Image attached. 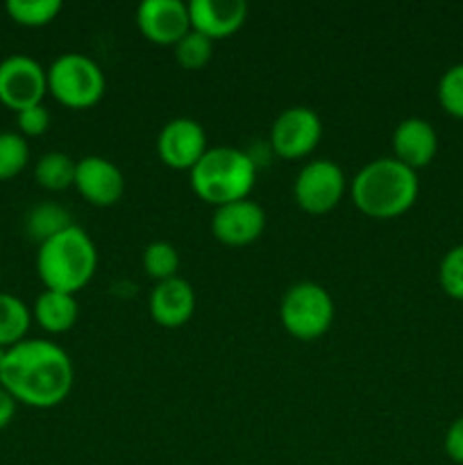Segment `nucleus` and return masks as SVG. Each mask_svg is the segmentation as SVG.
<instances>
[{
  "instance_id": "11",
  "label": "nucleus",
  "mask_w": 463,
  "mask_h": 465,
  "mask_svg": "<svg viewBox=\"0 0 463 465\" xmlns=\"http://www.w3.org/2000/svg\"><path fill=\"white\" fill-rule=\"evenodd\" d=\"M266 212L254 200H236V203L216 207L212 218V232L216 241L230 248H245L254 243L266 230Z\"/></svg>"
},
{
  "instance_id": "25",
  "label": "nucleus",
  "mask_w": 463,
  "mask_h": 465,
  "mask_svg": "<svg viewBox=\"0 0 463 465\" xmlns=\"http://www.w3.org/2000/svg\"><path fill=\"white\" fill-rule=\"evenodd\" d=\"M436 95L445 114L463 121V64H454L440 75Z\"/></svg>"
},
{
  "instance_id": "4",
  "label": "nucleus",
  "mask_w": 463,
  "mask_h": 465,
  "mask_svg": "<svg viewBox=\"0 0 463 465\" xmlns=\"http://www.w3.org/2000/svg\"><path fill=\"white\" fill-rule=\"evenodd\" d=\"M191 189L212 207L250 198L257 182V163L245 150L213 145L189 171Z\"/></svg>"
},
{
  "instance_id": "10",
  "label": "nucleus",
  "mask_w": 463,
  "mask_h": 465,
  "mask_svg": "<svg viewBox=\"0 0 463 465\" xmlns=\"http://www.w3.org/2000/svg\"><path fill=\"white\" fill-rule=\"evenodd\" d=\"M209 150L207 132L195 118L177 116L162 127L157 154L172 171H191Z\"/></svg>"
},
{
  "instance_id": "15",
  "label": "nucleus",
  "mask_w": 463,
  "mask_h": 465,
  "mask_svg": "<svg viewBox=\"0 0 463 465\" xmlns=\"http://www.w3.org/2000/svg\"><path fill=\"white\" fill-rule=\"evenodd\" d=\"M191 30L212 41L236 35L248 21V3L243 0H191Z\"/></svg>"
},
{
  "instance_id": "19",
  "label": "nucleus",
  "mask_w": 463,
  "mask_h": 465,
  "mask_svg": "<svg viewBox=\"0 0 463 465\" xmlns=\"http://www.w3.org/2000/svg\"><path fill=\"white\" fill-rule=\"evenodd\" d=\"M71 212L64 209L57 203H39L27 212L25 216V232L30 239H34L36 243H44V241L53 239L54 234L64 232L66 227H71Z\"/></svg>"
},
{
  "instance_id": "22",
  "label": "nucleus",
  "mask_w": 463,
  "mask_h": 465,
  "mask_svg": "<svg viewBox=\"0 0 463 465\" xmlns=\"http://www.w3.org/2000/svg\"><path fill=\"white\" fill-rule=\"evenodd\" d=\"M143 268L154 282L171 280L177 277L180 271V250L168 241H153L148 248L143 250Z\"/></svg>"
},
{
  "instance_id": "3",
  "label": "nucleus",
  "mask_w": 463,
  "mask_h": 465,
  "mask_svg": "<svg viewBox=\"0 0 463 465\" xmlns=\"http://www.w3.org/2000/svg\"><path fill=\"white\" fill-rule=\"evenodd\" d=\"M98 268V250L84 227H66L44 241L36 250V272L48 291L75 295L84 289Z\"/></svg>"
},
{
  "instance_id": "29",
  "label": "nucleus",
  "mask_w": 463,
  "mask_h": 465,
  "mask_svg": "<svg viewBox=\"0 0 463 465\" xmlns=\"http://www.w3.org/2000/svg\"><path fill=\"white\" fill-rule=\"evenodd\" d=\"M16 400L0 386V430H5L14 420V416H16Z\"/></svg>"
},
{
  "instance_id": "8",
  "label": "nucleus",
  "mask_w": 463,
  "mask_h": 465,
  "mask_svg": "<svg viewBox=\"0 0 463 465\" xmlns=\"http://www.w3.org/2000/svg\"><path fill=\"white\" fill-rule=\"evenodd\" d=\"M48 71L30 54H9L0 62V103L12 112L44 104Z\"/></svg>"
},
{
  "instance_id": "9",
  "label": "nucleus",
  "mask_w": 463,
  "mask_h": 465,
  "mask_svg": "<svg viewBox=\"0 0 463 465\" xmlns=\"http://www.w3.org/2000/svg\"><path fill=\"white\" fill-rule=\"evenodd\" d=\"M322 121L316 109L295 104L284 109L271 127V148L281 159H302L318 148Z\"/></svg>"
},
{
  "instance_id": "20",
  "label": "nucleus",
  "mask_w": 463,
  "mask_h": 465,
  "mask_svg": "<svg viewBox=\"0 0 463 465\" xmlns=\"http://www.w3.org/2000/svg\"><path fill=\"white\" fill-rule=\"evenodd\" d=\"M75 163L66 153L41 154L39 162L34 163V180L41 189L45 191H66L75 182Z\"/></svg>"
},
{
  "instance_id": "6",
  "label": "nucleus",
  "mask_w": 463,
  "mask_h": 465,
  "mask_svg": "<svg viewBox=\"0 0 463 465\" xmlns=\"http://www.w3.org/2000/svg\"><path fill=\"white\" fill-rule=\"evenodd\" d=\"M334 300L318 282H298L289 286L280 302V322L298 341H316L334 322Z\"/></svg>"
},
{
  "instance_id": "5",
  "label": "nucleus",
  "mask_w": 463,
  "mask_h": 465,
  "mask_svg": "<svg viewBox=\"0 0 463 465\" xmlns=\"http://www.w3.org/2000/svg\"><path fill=\"white\" fill-rule=\"evenodd\" d=\"M48 94L68 109H89L103 100L107 77L98 62L82 53H64L50 64Z\"/></svg>"
},
{
  "instance_id": "24",
  "label": "nucleus",
  "mask_w": 463,
  "mask_h": 465,
  "mask_svg": "<svg viewBox=\"0 0 463 465\" xmlns=\"http://www.w3.org/2000/svg\"><path fill=\"white\" fill-rule=\"evenodd\" d=\"M172 48H175V62L186 71L204 68L213 57V41L195 30L186 32Z\"/></svg>"
},
{
  "instance_id": "17",
  "label": "nucleus",
  "mask_w": 463,
  "mask_h": 465,
  "mask_svg": "<svg viewBox=\"0 0 463 465\" xmlns=\"http://www.w3.org/2000/svg\"><path fill=\"white\" fill-rule=\"evenodd\" d=\"M77 316H80V307H77L75 295L59 293V291L45 289L32 307V318L48 334H64V331L73 330Z\"/></svg>"
},
{
  "instance_id": "12",
  "label": "nucleus",
  "mask_w": 463,
  "mask_h": 465,
  "mask_svg": "<svg viewBox=\"0 0 463 465\" xmlns=\"http://www.w3.org/2000/svg\"><path fill=\"white\" fill-rule=\"evenodd\" d=\"M73 186L86 203L95 207H112L125 193V175L112 159L89 154L75 163Z\"/></svg>"
},
{
  "instance_id": "18",
  "label": "nucleus",
  "mask_w": 463,
  "mask_h": 465,
  "mask_svg": "<svg viewBox=\"0 0 463 465\" xmlns=\"http://www.w3.org/2000/svg\"><path fill=\"white\" fill-rule=\"evenodd\" d=\"M32 322V309L12 293H0V348L9 350L25 341Z\"/></svg>"
},
{
  "instance_id": "30",
  "label": "nucleus",
  "mask_w": 463,
  "mask_h": 465,
  "mask_svg": "<svg viewBox=\"0 0 463 465\" xmlns=\"http://www.w3.org/2000/svg\"><path fill=\"white\" fill-rule=\"evenodd\" d=\"M5 357H7V350L0 348V372H3V366H5Z\"/></svg>"
},
{
  "instance_id": "7",
  "label": "nucleus",
  "mask_w": 463,
  "mask_h": 465,
  "mask_svg": "<svg viewBox=\"0 0 463 465\" xmlns=\"http://www.w3.org/2000/svg\"><path fill=\"white\" fill-rule=\"evenodd\" d=\"M350 189L343 168L331 159H313L300 168L293 182V198L302 212L322 216L339 207Z\"/></svg>"
},
{
  "instance_id": "2",
  "label": "nucleus",
  "mask_w": 463,
  "mask_h": 465,
  "mask_svg": "<svg viewBox=\"0 0 463 465\" xmlns=\"http://www.w3.org/2000/svg\"><path fill=\"white\" fill-rule=\"evenodd\" d=\"M350 198L354 207L368 218L390 221L407 213L420 193L418 173L395 157L368 162L350 182Z\"/></svg>"
},
{
  "instance_id": "26",
  "label": "nucleus",
  "mask_w": 463,
  "mask_h": 465,
  "mask_svg": "<svg viewBox=\"0 0 463 465\" xmlns=\"http://www.w3.org/2000/svg\"><path fill=\"white\" fill-rule=\"evenodd\" d=\"M438 284L452 300L463 302V243L443 254L438 266Z\"/></svg>"
},
{
  "instance_id": "1",
  "label": "nucleus",
  "mask_w": 463,
  "mask_h": 465,
  "mask_svg": "<svg viewBox=\"0 0 463 465\" xmlns=\"http://www.w3.org/2000/svg\"><path fill=\"white\" fill-rule=\"evenodd\" d=\"M75 368L57 343L25 339L7 350L0 386L16 402L32 409H54L71 395Z\"/></svg>"
},
{
  "instance_id": "16",
  "label": "nucleus",
  "mask_w": 463,
  "mask_h": 465,
  "mask_svg": "<svg viewBox=\"0 0 463 465\" xmlns=\"http://www.w3.org/2000/svg\"><path fill=\"white\" fill-rule=\"evenodd\" d=\"M438 154V134L427 118L409 116L393 132V157L411 171L427 168Z\"/></svg>"
},
{
  "instance_id": "23",
  "label": "nucleus",
  "mask_w": 463,
  "mask_h": 465,
  "mask_svg": "<svg viewBox=\"0 0 463 465\" xmlns=\"http://www.w3.org/2000/svg\"><path fill=\"white\" fill-rule=\"evenodd\" d=\"M30 162V145L18 132H0V182L12 180Z\"/></svg>"
},
{
  "instance_id": "14",
  "label": "nucleus",
  "mask_w": 463,
  "mask_h": 465,
  "mask_svg": "<svg viewBox=\"0 0 463 465\" xmlns=\"http://www.w3.org/2000/svg\"><path fill=\"white\" fill-rule=\"evenodd\" d=\"M195 289L184 277H171L154 284L150 291L148 309L153 321L166 330H177L186 325L195 313Z\"/></svg>"
},
{
  "instance_id": "27",
  "label": "nucleus",
  "mask_w": 463,
  "mask_h": 465,
  "mask_svg": "<svg viewBox=\"0 0 463 465\" xmlns=\"http://www.w3.org/2000/svg\"><path fill=\"white\" fill-rule=\"evenodd\" d=\"M16 125L18 134L27 136H41L48 132L50 127V112L44 104H34V107H27L23 112L16 114Z\"/></svg>"
},
{
  "instance_id": "28",
  "label": "nucleus",
  "mask_w": 463,
  "mask_h": 465,
  "mask_svg": "<svg viewBox=\"0 0 463 465\" xmlns=\"http://www.w3.org/2000/svg\"><path fill=\"white\" fill-rule=\"evenodd\" d=\"M445 454L449 457V461L457 465H463V416H458L452 425L448 427L443 439Z\"/></svg>"
},
{
  "instance_id": "21",
  "label": "nucleus",
  "mask_w": 463,
  "mask_h": 465,
  "mask_svg": "<svg viewBox=\"0 0 463 465\" xmlns=\"http://www.w3.org/2000/svg\"><path fill=\"white\" fill-rule=\"evenodd\" d=\"M5 12L18 25L44 27L62 12V0H7Z\"/></svg>"
},
{
  "instance_id": "13",
  "label": "nucleus",
  "mask_w": 463,
  "mask_h": 465,
  "mask_svg": "<svg viewBox=\"0 0 463 465\" xmlns=\"http://www.w3.org/2000/svg\"><path fill=\"white\" fill-rule=\"evenodd\" d=\"M141 35L157 45H175L191 30L189 3L182 0H143L136 7Z\"/></svg>"
}]
</instances>
